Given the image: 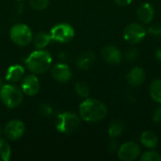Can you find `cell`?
Masks as SVG:
<instances>
[{
  "instance_id": "cell-16",
  "label": "cell",
  "mask_w": 161,
  "mask_h": 161,
  "mask_svg": "<svg viewBox=\"0 0 161 161\" xmlns=\"http://www.w3.org/2000/svg\"><path fill=\"white\" fill-rule=\"evenodd\" d=\"M94 60H95L94 54L92 52L86 51L78 56V58L76 59V64L80 69L88 70L89 68H91L92 66V64L94 63Z\"/></svg>"
},
{
  "instance_id": "cell-15",
  "label": "cell",
  "mask_w": 161,
  "mask_h": 161,
  "mask_svg": "<svg viewBox=\"0 0 161 161\" xmlns=\"http://www.w3.org/2000/svg\"><path fill=\"white\" fill-rule=\"evenodd\" d=\"M25 74V69L22 65L15 64L11 65L8 68L7 74H6V79L8 82L14 83L23 78V75Z\"/></svg>"
},
{
  "instance_id": "cell-12",
  "label": "cell",
  "mask_w": 161,
  "mask_h": 161,
  "mask_svg": "<svg viewBox=\"0 0 161 161\" xmlns=\"http://www.w3.org/2000/svg\"><path fill=\"white\" fill-rule=\"evenodd\" d=\"M52 75L53 77L61 83L68 82L72 77L71 68L65 63H57L52 68Z\"/></svg>"
},
{
  "instance_id": "cell-8",
  "label": "cell",
  "mask_w": 161,
  "mask_h": 161,
  "mask_svg": "<svg viewBox=\"0 0 161 161\" xmlns=\"http://www.w3.org/2000/svg\"><path fill=\"white\" fill-rule=\"evenodd\" d=\"M117 154L121 160L133 161L140 157L141 147L135 142H127L119 147Z\"/></svg>"
},
{
  "instance_id": "cell-14",
  "label": "cell",
  "mask_w": 161,
  "mask_h": 161,
  "mask_svg": "<svg viewBox=\"0 0 161 161\" xmlns=\"http://www.w3.org/2000/svg\"><path fill=\"white\" fill-rule=\"evenodd\" d=\"M127 82L132 87H139L141 86L145 80V72L141 67H134L132 68L126 76Z\"/></svg>"
},
{
  "instance_id": "cell-3",
  "label": "cell",
  "mask_w": 161,
  "mask_h": 161,
  "mask_svg": "<svg viewBox=\"0 0 161 161\" xmlns=\"http://www.w3.org/2000/svg\"><path fill=\"white\" fill-rule=\"evenodd\" d=\"M24 99V93L21 89L14 85L7 84L0 88V100L8 108H14L20 106Z\"/></svg>"
},
{
  "instance_id": "cell-31",
  "label": "cell",
  "mask_w": 161,
  "mask_h": 161,
  "mask_svg": "<svg viewBox=\"0 0 161 161\" xmlns=\"http://www.w3.org/2000/svg\"><path fill=\"white\" fill-rule=\"evenodd\" d=\"M156 58L161 62V47H158L156 50Z\"/></svg>"
},
{
  "instance_id": "cell-19",
  "label": "cell",
  "mask_w": 161,
  "mask_h": 161,
  "mask_svg": "<svg viewBox=\"0 0 161 161\" xmlns=\"http://www.w3.org/2000/svg\"><path fill=\"white\" fill-rule=\"evenodd\" d=\"M150 95L154 101L161 104V79H155L150 84Z\"/></svg>"
},
{
  "instance_id": "cell-20",
  "label": "cell",
  "mask_w": 161,
  "mask_h": 161,
  "mask_svg": "<svg viewBox=\"0 0 161 161\" xmlns=\"http://www.w3.org/2000/svg\"><path fill=\"white\" fill-rule=\"evenodd\" d=\"M123 130H124L123 122L120 120H115L110 124V125L108 127V136L111 138V140L116 139L122 135Z\"/></svg>"
},
{
  "instance_id": "cell-11",
  "label": "cell",
  "mask_w": 161,
  "mask_h": 161,
  "mask_svg": "<svg viewBox=\"0 0 161 161\" xmlns=\"http://www.w3.org/2000/svg\"><path fill=\"white\" fill-rule=\"evenodd\" d=\"M103 59L108 64H119L122 61V52L117 46L107 45L102 49L101 52Z\"/></svg>"
},
{
  "instance_id": "cell-9",
  "label": "cell",
  "mask_w": 161,
  "mask_h": 161,
  "mask_svg": "<svg viewBox=\"0 0 161 161\" xmlns=\"http://www.w3.org/2000/svg\"><path fill=\"white\" fill-rule=\"evenodd\" d=\"M25 130V127L22 121L11 120L6 125L4 128V134L8 140L16 141L23 137Z\"/></svg>"
},
{
  "instance_id": "cell-23",
  "label": "cell",
  "mask_w": 161,
  "mask_h": 161,
  "mask_svg": "<svg viewBox=\"0 0 161 161\" xmlns=\"http://www.w3.org/2000/svg\"><path fill=\"white\" fill-rule=\"evenodd\" d=\"M75 92L83 98H87L90 94V88L84 82H78L75 85Z\"/></svg>"
},
{
  "instance_id": "cell-2",
  "label": "cell",
  "mask_w": 161,
  "mask_h": 161,
  "mask_svg": "<svg viewBox=\"0 0 161 161\" xmlns=\"http://www.w3.org/2000/svg\"><path fill=\"white\" fill-rule=\"evenodd\" d=\"M25 61L28 70L35 75H41L50 69L52 65V56L47 50L38 49L32 52Z\"/></svg>"
},
{
  "instance_id": "cell-26",
  "label": "cell",
  "mask_w": 161,
  "mask_h": 161,
  "mask_svg": "<svg viewBox=\"0 0 161 161\" xmlns=\"http://www.w3.org/2000/svg\"><path fill=\"white\" fill-rule=\"evenodd\" d=\"M147 32L154 37H159V36H161V25L158 24L150 25L148 27Z\"/></svg>"
},
{
  "instance_id": "cell-24",
  "label": "cell",
  "mask_w": 161,
  "mask_h": 161,
  "mask_svg": "<svg viewBox=\"0 0 161 161\" xmlns=\"http://www.w3.org/2000/svg\"><path fill=\"white\" fill-rule=\"evenodd\" d=\"M30 7L35 10H42L49 5V0H29Z\"/></svg>"
},
{
  "instance_id": "cell-4",
  "label": "cell",
  "mask_w": 161,
  "mask_h": 161,
  "mask_svg": "<svg viewBox=\"0 0 161 161\" xmlns=\"http://www.w3.org/2000/svg\"><path fill=\"white\" fill-rule=\"evenodd\" d=\"M80 126L79 117L73 112L65 111L57 116L56 128L59 133L72 134L75 132Z\"/></svg>"
},
{
  "instance_id": "cell-17",
  "label": "cell",
  "mask_w": 161,
  "mask_h": 161,
  "mask_svg": "<svg viewBox=\"0 0 161 161\" xmlns=\"http://www.w3.org/2000/svg\"><path fill=\"white\" fill-rule=\"evenodd\" d=\"M141 142L144 147L148 149H154L158 146V136L153 131H143L141 135Z\"/></svg>"
},
{
  "instance_id": "cell-10",
  "label": "cell",
  "mask_w": 161,
  "mask_h": 161,
  "mask_svg": "<svg viewBox=\"0 0 161 161\" xmlns=\"http://www.w3.org/2000/svg\"><path fill=\"white\" fill-rule=\"evenodd\" d=\"M21 88L24 93H25L28 96L36 95L40 91V81L38 77L33 75H29L25 76L21 84Z\"/></svg>"
},
{
  "instance_id": "cell-27",
  "label": "cell",
  "mask_w": 161,
  "mask_h": 161,
  "mask_svg": "<svg viewBox=\"0 0 161 161\" xmlns=\"http://www.w3.org/2000/svg\"><path fill=\"white\" fill-rule=\"evenodd\" d=\"M139 56V51L137 48H130L126 51L125 58L128 61H134L138 58Z\"/></svg>"
},
{
  "instance_id": "cell-5",
  "label": "cell",
  "mask_w": 161,
  "mask_h": 161,
  "mask_svg": "<svg viewBox=\"0 0 161 161\" xmlns=\"http://www.w3.org/2000/svg\"><path fill=\"white\" fill-rule=\"evenodd\" d=\"M9 37L10 40L19 46H26L33 40L31 29L25 24L14 25L10 28Z\"/></svg>"
},
{
  "instance_id": "cell-22",
  "label": "cell",
  "mask_w": 161,
  "mask_h": 161,
  "mask_svg": "<svg viewBox=\"0 0 161 161\" xmlns=\"http://www.w3.org/2000/svg\"><path fill=\"white\" fill-rule=\"evenodd\" d=\"M140 159L142 161H161V156L158 152L150 150L142 154Z\"/></svg>"
},
{
  "instance_id": "cell-6",
  "label": "cell",
  "mask_w": 161,
  "mask_h": 161,
  "mask_svg": "<svg viewBox=\"0 0 161 161\" xmlns=\"http://www.w3.org/2000/svg\"><path fill=\"white\" fill-rule=\"evenodd\" d=\"M50 35L53 41L60 43H66L75 37V29L69 24L60 23L51 29Z\"/></svg>"
},
{
  "instance_id": "cell-25",
  "label": "cell",
  "mask_w": 161,
  "mask_h": 161,
  "mask_svg": "<svg viewBox=\"0 0 161 161\" xmlns=\"http://www.w3.org/2000/svg\"><path fill=\"white\" fill-rule=\"evenodd\" d=\"M39 111L44 117H50L54 113L52 107L48 104H45V103H42L39 106Z\"/></svg>"
},
{
  "instance_id": "cell-34",
  "label": "cell",
  "mask_w": 161,
  "mask_h": 161,
  "mask_svg": "<svg viewBox=\"0 0 161 161\" xmlns=\"http://www.w3.org/2000/svg\"><path fill=\"white\" fill-rule=\"evenodd\" d=\"M18 1H22V0H18Z\"/></svg>"
},
{
  "instance_id": "cell-29",
  "label": "cell",
  "mask_w": 161,
  "mask_h": 161,
  "mask_svg": "<svg viewBox=\"0 0 161 161\" xmlns=\"http://www.w3.org/2000/svg\"><path fill=\"white\" fill-rule=\"evenodd\" d=\"M117 149H118V142L115 141V139H112V141H111V142H109V144H108V150H109V152L113 153V152H115Z\"/></svg>"
},
{
  "instance_id": "cell-7",
  "label": "cell",
  "mask_w": 161,
  "mask_h": 161,
  "mask_svg": "<svg viewBox=\"0 0 161 161\" xmlns=\"http://www.w3.org/2000/svg\"><path fill=\"white\" fill-rule=\"evenodd\" d=\"M147 30L143 25L138 23H132L125 26L124 30V39L132 44L142 42L146 37Z\"/></svg>"
},
{
  "instance_id": "cell-21",
  "label": "cell",
  "mask_w": 161,
  "mask_h": 161,
  "mask_svg": "<svg viewBox=\"0 0 161 161\" xmlns=\"http://www.w3.org/2000/svg\"><path fill=\"white\" fill-rule=\"evenodd\" d=\"M10 156L11 149L8 143L5 140L0 139V161H8L10 159Z\"/></svg>"
},
{
  "instance_id": "cell-30",
  "label": "cell",
  "mask_w": 161,
  "mask_h": 161,
  "mask_svg": "<svg viewBox=\"0 0 161 161\" xmlns=\"http://www.w3.org/2000/svg\"><path fill=\"white\" fill-rule=\"evenodd\" d=\"M113 1L120 6H128L132 2V0H113Z\"/></svg>"
},
{
  "instance_id": "cell-13",
  "label": "cell",
  "mask_w": 161,
  "mask_h": 161,
  "mask_svg": "<svg viewBox=\"0 0 161 161\" xmlns=\"http://www.w3.org/2000/svg\"><path fill=\"white\" fill-rule=\"evenodd\" d=\"M137 16L142 23L149 24L155 16V8L150 3H143L137 9Z\"/></svg>"
},
{
  "instance_id": "cell-33",
  "label": "cell",
  "mask_w": 161,
  "mask_h": 161,
  "mask_svg": "<svg viewBox=\"0 0 161 161\" xmlns=\"http://www.w3.org/2000/svg\"><path fill=\"white\" fill-rule=\"evenodd\" d=\"M0 87H1V80H0Z\"/></svg>"
},
{
  "instance_id": "cell-32",
  "label": "cell",
  "mask_w": 161,
  "mask_h": 161,
  "mask_svg": "<svg viewBox=\"0 0 161 161\" xmlns=\"http://www.w3.org/2000/svg\"><path fill=\"white\" fill-rule=\"evenodd\" d=\"M2 132H3V131H2V128H1V126H0V137H1V135H2Z\"/></svg>"
},
{
  "instance_id": "cell-18",
  "label": "cell",
  "mask_w": 161,
  "mask_h": 161,
  "mask_svg": "<svg viewBox=\"0 0 161 161\" xmlns=\"http://www.w3.org/2000/svg\"><path fill=\"white\" fill-rule=\"evenodd\" d=\"M32 41L37 49H43L49 44V42L52 41V38L51 35L46 32H39L35 35Z\"/></svg>"
},
{
  "instance_id": "cell-28",
  "label": "cell",
  "mask_w": 161,
  "mask_h": 161,
  "mask_svg": "<svg viewBox=\"0 0 161 161\" xmlns=\"http://www.w3.org/2000/svg\"><path fill=\"white\" fill-rule=\"evenodd\" d=\"M153 121L156 123H161V106L157 108L153 112Z\"/></svg>"
},
{
  "instance_id": "cell-1",
  "label": "cell",
  "mask_w": 161,
  "mask_h": 161,
  "mask_svg": "<svg viewBox=\"0 0 161 161\" xmlns=\"http://www.w3.org/2000/svg\"><path fill=\"white\" fill-rule=\"evenodd\" d=\"M108 108L104 103L97 99L87 98L79 106L80 117L88 123H97L106 118Z\"/></svg>"
}]
</instances>
